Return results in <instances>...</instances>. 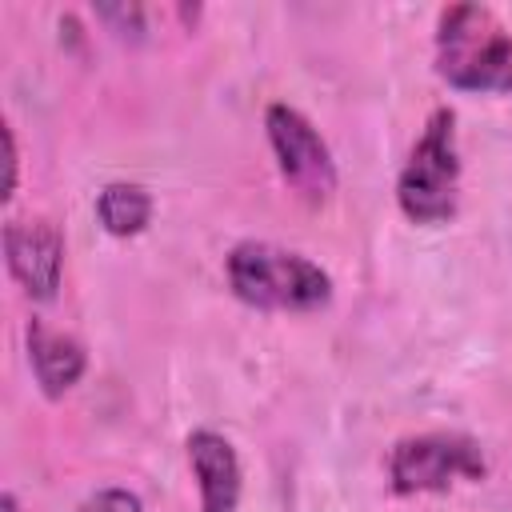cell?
<instances>
[{"label":"cell","instance_id":"obj_1","mask_svg":"<svg viewBox=\"0 0 512 512\" xmlns=\"http://www.w3.org/2000/svg\"><path fill=\"white\" fill-rule=\"evenodd\" d=\"M224 276L232 296L260 312H316L332 300V276L316 260L268 240H240Z\"/></svg>","mask_w":512,"mask_h":512},{"label":"cell","instance_id":"obj_2","mask_svg":"<svg viewBox=\"0 0 512 512\" xmlns=\"http://www.w3.org/2000/svg\"><path fill=\"white\" fill-rule=\"evenodd\" d=\"M436 76L460 92H512V32L488 4L440 8Z\"/></svg>","mask_w":512,"mask_h":512},{"label":"cell","instance_id":"obj_3","mask_svg":"<svg viewBox=\"0 0 512 512\" xmlns=\"http://www.w3.org/2000/svg\"><path fill=\"white\" fill-rule=\"evenodd\" d=\"M396 204L412 224L436 228L448 224L460 208V148H456V112L448 104L432 108L400 176Z\"/></svg>","mask_w":512,"mask_h":512},{"label":"cell","instance_id":"obj_4","mask_svg":"<svg viewBox=\"0 0 512 512\" xmlns=\"http://www.w3.org/2000/svg\"><path fill=\"white\" fill-rule=\"evenodd\" d=\"M488 472L484 452L472 436L460 432H420L404 436L388 452V480L400 496L448 492L460 480H480Z\"/></svg>","mask_w":512,"mask_h":512},{"label":"cell","instance_id":"obj_5","mask_svg":"<svg viewBox=\"0 0 512 512\" xmlns=\"http://www.w3.org/2000/svg\"><path fill=\"white\" fill-rule=\"evenodd\" d=\"M264 132H268V144H272L284 184L312 208L328 204L336 192V160H332L324 136L316 132V124L292 104H268Z\"/></svg>","mask_w":512,"mask_h":512},{"label":"cell","instance_id":"obj_6","mask_svg":"<svg viewBox=\"0 0 512 512\" xmlns=\"http://www.w3.org/2000/svg\"><path fill=\"white\" fill-rule=\"evenodd\" d=\"M4 260L28 300H36V304L56 300L60 276H64V236L52 220H44V216L8 220L4 224Z\"/></svg>","mask_w":512,"mask_h":512},{"label":"cell","instance_id":"obj_7","mask_svg":"<svg viewBox=\"0 0 512 512\" xmlns=\"http://www.w3.org/2000/svg\"><path fill=\"white\" fill-rule=\"evenodd\" d=\"M184 452H188V464L200 488V512H240L244 472H240V456L232 440L212 428H196L188 432Z\"/></svg>","mask_w":512,"mask_h":512},{"label":"cell","instance_id":"obj_8","mask_svg":"<svg viewBox=\"0 0 512 512\" xmlns=\"http://www.w3.org/2000/svg\"><path fill=\"white\" fill-rule=\"evenodd\" d=\"M24 340H28V364H32V376L40 384V392L48 400H60L64 392H72L88 368V352L76 336L68 332H56L48 328L44 320H28L24 328Z\"/></svg>","mask_w":512,"mask_h":512},{"label":"cell","instance_id":"obj_9","mask_svg":"<svg viewBox=\"0 0 512 512\" xmlns=\"http://www.w3.org/2000/svg\"><path fill=\"white\" fill-rule=\"evenodd\" d=\"M96 220L104 224L108 236H140L152 220V196L148 188L140 184H128V180H112L96 192Z\"/></svg>","mask_w":512,"mask_h":512},{"label":"cell","instance_id":"obj_10","mask_svg":"<svg viewBox=\"0 0 512 512\" xmlns=\"http://www.w3.org/2000/svg\"><path fill=\"white\" fill-rule=\"evenodd\" d=\"M76 512H144L140 496L120 488V484H108V488H96L92 496H84V504Z\"/></svg>","mask_w":512,"mask_h":512},{"label":"cell","instance_id":"obj_11","mask_svg":"<svg viewBox=\"0 0 512 512\" xmlns=\"http://www.w3.org/2000/svg\"><path fill=\"white\" fill-rule=\"evenodd\" d=\"M4 160H8L4 200H12V196H16V172H20V152H16V132H12V124H4Z\"/></svg>","mask_w":512,"mask_h":512},{"label":"cell","instance_id":"obj_12","mask_svg":"<svg viewBox=\"0 0 512 512\" xmlns=\"http://www.w3.org/2000/svg\"><path fill=\"white\" fill-rule=\"evenodd\" d=\"M0 512H20V504H16V492H4V496H0Z\"/></svg>","mask_w":512,"mask_h":512}]
</instances>
